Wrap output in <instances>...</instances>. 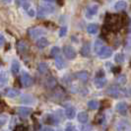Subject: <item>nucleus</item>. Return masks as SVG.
Here are the masks:
<instances>
[{
	"label": "nucleus",
	"instance_id": "f257e3e1",
	"mask_svg": "<svg viewBox=\"0 0 131 131\" xmlns=\"http://www.w3.org/2000/svg\"><path fill=\"white\" fill-rule=\"evenodd\" d=\"M95 86H96V88L97 89H102V88H104L106 84V79L105 77V73L104 71H101V75L99 76L97 75L96 76V79H95Z\"/></svg>",
	"mask_w": 131,
	"mask_h": 131
},
{
	"label": "nucleus",
	"instance_id": "f03ea898",
	"mask_svg": "<svg viewBox=\"0 0 131 131\" xmlns=\"http://www.w3.org/2000/svg\"><path fill=\"white\" fill-rule=\"evenodd\" d=\"M63 53L65 57L69 60L76 58V51L71 46H63Z\"/></svg>",
	"mask_w": 131,
	"mask_h": 131
},
{
	"label": "nucleus",
	"instance_id": "7ed1b4c3",
	"mask_svg": "<svg viewBox=\"0 0 131 131\" xmlns=\"http://www.w3.org/2000/svg\"><path fill=\"white\" fill-rule=\"evenodd\" d=\"M45 30L42 29H39V28H33V29H30L28 31V35L32 38V39H38L40 38L42 35H45Z\"/></svg>",
	"mask_w": 131,
	"mask_h": 131
},
{
	"label": "nucleus",
	"instance_id": "20e7f679",
	"mask_svg": "<svg viewBox=\"0 0 131 131\" xmlns=\"http://www.w3.org/2000/svg\"><path fill=\"white\" fill-rule=\"evenodd\" d=\"M21 82L24 87H30V86L33 85L34 80L32 78V76L27 72L22 73V76H21Z\"/></svg>",
	"mask_w": 131,
	"mask_h": 131
},
{
	"label": "nucleus",
	"instance_id": "39448f33",
	"mask_svg": "<svg viewBox=\"0 0 131 131\" xmlns=\"http://www.w3.org/2000/svg\"><path fill=\"white\" fill-rule=\"evenodd\" d=\"M99 11V5L98 4H92L87 8L86 10V18L87 19H92L93 17L98 13Z\"/></svg>",
	"mask_w": 131,
	"mask_h": 131
},
{
	"label": "nucleus",
	"instance_id": "423d86ee",
	"mask_svg": "<svg viewBox=\"0 0 131 131\" xmlns=\"http://www.w3.org/2000/svg\"><path fill=\"white\" fill-rule=\"evenodd\" d=\"M112 55V50L110 47H107V46H104L102 48V50L98 53V56L101 59H107L110 58Z\"/></svg>",
	"mask_w": 131,
	"mask_h": 131
},
{
	"label": "nucleus",
	"instance_id": "0eeeda50",
	"mask_svg": "<svg viewBox=\"0 0 131 131\" xmlns=\"http://www.w3.org/2000/svg\"><path fill=\"white\" fill-rule=\"evenodd\" d=\"M116 111L119 114L121 115H126L127 114V112H128V106H127V104L126 103H118L116 105Z\"/></svg>",
	"mask_w": 131,
	"mask_h": 131
},
{
	"label": "nucleus",
	"instance_id": "6e6552de",
	"mask_svg": "<svg viewBox=\"0 0 131 131\" xmlns=\"http://www.w3.org/2000/svg\"><path fill=\"white\" fill-rule=\"evenodd\" d=\"M4 95H5L6 97H8V98L14 99V98H17V97L19 96L20 91L17 90V89H13V88H8V89H6V90L4 91Z\"/></svg>",
	"mask_w": 131,
	"mask_h": 131
},
{
	"label": "nucleus",
	"instance_id": "1a4fd4ad",
	"mask_svg": "<svg viewBox=\"0 0 131 131\" xmlns=\"http://www.w3.org/2000/svg\"><path fill=\"white\" fill-rule=\"evenodd\" d=\"M54 11V7L51 5H45V6H41L39 9V15L41 16H46L48 14H51Z\"/></svg>",
	"mask_w": 131,
	"mask_h": 131
},
{
	"label": "nucleus",
	"instance_id": "9d476101",
	"mask_svg": "<svg viewBox=\"0 0 131 131\" xmlns=\"http://www.w3.org/2000/svg\"><path fill=\"white\" fill-rule=\"evenodd\" d=\"M49 45V41H48V39L45 38V37H40L38 40H37V46H38V48L39 49H43V48H46V46H48Z\"/></svg>",
	"mask_w": 131,
	"mask_h": 131
},
{
	"label": "nucleus",
	"instance_id": "9b49d317",
	"mask_svg": "<svg viewBox=\"0 0 131 131\" xmlns=\"http://www.w3.org/2000/svg\"><path fill=\"white\" fill-rule=\"evenodd\" d=\"M90 52H91V43L90 42H85L82 46V48H81V54L84 57H88L90 55Z\"/></svg>",
	"mask_w": 131,
	"mask_h": 131
},
{
	"label": "nucleus",
	"instance_id": "f8f14e48",
	"mask_svg": "<svg viewBox=\"0 0 131 131\" xmlns=\"http://www.w3.org/2000/svg\"><path fill=\"white\" fill-rule=\"evenodd\" d=\"M65 61H64L63 57L60 54H58L57 56H55V66H56L57 69L61 70V69H63L65 67Z\"/></svg>",
	"mask_w": 131,
	"mask_h": 131
},
{
	"label": "nucleus",
	"instance_id": "ddd939ff",
	"mask_svg": "<svg viewBox=\"0 0 131 131\" xmlns=\"http://www.w3.org/2000/svg\"><path fill=\"white\" fill-rule=\"evenodd\" d=\"M65 115L67 118L73 119V118L75 117V115H76V110H75V107L72 106V105L67 106L65 110Z\"/></svg>",
	"mask_w": 131,
	"mask_h": 131
},
{
	"label": "nucleus",
	"instance_id": "4468645a",
	"mask_svg": "<svg viewBox=\"0 0 131 131\" xmlns=\"http://www.w3.org/2000/svg\"><path fill=\"white\" fill-rule=\"evenodd\" d=\"M77 119H78L79 122H81V123H83V124H85L88 122V120H89V115H88V113L86 112H81L78 113V115H77Z\"/></svg>",
	"mask_w": 131,
	"mask_h": 131
},
{
	"label": "nucleus",
	"instance_id": "2eb2a0df",
	"mask_svg": "<svg viewBox=\"0 0 131 131\" xmlns=\"http://www.w3.org/2000/svg\"><path fill=\"white\" fill-rule=\"evenodd\" d=\"M18 112H19V114L21 116H23V117H27L29 114H31V112H32V108H30V107H26V106H21L18 108Z\"/></svg>",
	"mask_w": 131,
	"mask_h": 131
},
{
	"label": "nucleus",
	"instance_id": "dca6fc26",
	"mask_svg": "<svg viewBox=\"0 0 131 131\" xmlns=\"http://www.w3.org/2000/svg\"><path fill=\"white\" fill-rule=\"evenodd\" d=\"M106 92H107V94H108L111 97H112V98H118V96H119V95H118V94H119V91H118V88L116 86H112V87H110Z\"/></svg>",
	"mask_w": 131,
	"mask_h": 131
},
{
	"label": "nucleus",
	"instance_id": "f3484780",
	"mask_svg": "<svg viewBox=\"0 0 131 131\" xmlns=\"http://www.w3.org/2000/svg\"><path fill=\"white\" fill-rule=\"evenodd\" d=\"M87 32L89 35H96L99 32V26L97 24H90L87 27Z\"/></svg>",
	"mask_w": 131,
	"mask_h": 131
},
{
	"label": "nucleus",
	"instance_id": "a211bd4d",
	"mask_svg": "<svg viewBox=\"0 0 131 131\" xmlns=\"http://www.w3.org/2000/svg\"><path fill=\"white\" fill-rule=\"evenodd\" d=\"M127 7V3L123 1V0H120V1H117L115 4H114V9L117 10V11H122V10H125Z\"/></svg>",
	"mask_w": 131,
	"mask_h": 131
},
{
	"label": "nucleus",
	"instance_id": "6ab92c4d",
	"mask_svg": "<svg viewBox=\"0 0 131 131\" xmlns=\"http://www.w3.org/2000/svg\"><path fill=\"white\" fill-rule=\"evenodd\" d=\"M8 82V74L6 71H0V86H4Z\"/></svg>",
	"mask_w": 131,
	"mask_h": 131
},
{
	"label": "nucleus",
	"instance_id": "aec40b11",
	"mask_svg": "<svg viewBox=\"0 0 131 131\" xmlns=\"http://www.w3.org/2000/svg\"><path fill=\"white\" fill-rule=\"evenodd\" d=\"M11 71L14 75H16L20 72V63L17 60H13V62L11 64Z\"/></svg>",
	"mask_w": 131,
	"mask_h": 131
},
{
	"label": "nucleus",
	"instance_id": "412c9836",
	"mask_svg": "<svg viewBox=\"0 0 131 131\" xmlns=\"http://www.w3.org/2000/svg\"><path fill=\"white\" fill-rule=\"evenodd\" d=\"M104 42L101 40V39H98V40H96V42H95V46H94V49H95V52L98 54L101 50H102V48L104 47Z\"/></svg>",
	"mask_w": 131,
	"mask_h": 131
},
{
	"label": "nucleus",
	"instance_id": "4be33fe9",
	"mask_svg": "<svg viewBox=\"0 0 131 131\" xmlns=\"http://www.w3.org/2000/svg\"><path fill=\"white\" fill-rule=\"evenodd\" d=\"M76 76H77V78H78L80 81H82V82H84V83H86V82L88 81V78H89L88 73L84 72V71H82V72H78L77 74H76Z\"/></svg>",
	"mask_w": 131,
	"mask_h": 131
},
{
	"label": "nucleus",
	"instance_id": "5701e85b",
	"mask_svg": "<svg viewBox=\"0 0 131 131\" xmlns=\"http://www.w3.org/2000/svg\"><path fill=\"white\" fill-rule=\"evenodd\" d=\"M46 124H55L56 121H55V117L53 116L52 114H46V117L43 118Z\"/></svg>",
	"mask_w": 131,
	"mask_h": 131
},
{
	"label": "nucleus",
	"instance_id": "b1692460",
	"mask_svg": "<svg viewBox=\"0 0 131 131\" xmlns=\"http://www.w3.org/2000/svg\"><path fill=\"white\" fill-rule=\"evenodd\" d=\"M88 107H89L90 110H92V111L97 110L99 107L98 101H96V100H91V101H89V102H88Z\"/></svg>",
	"mask_w": 131,
	"mask_h": 131
},
{
	"label": "nucleus",
	"instance_id": "393cba45",
	"mask_svg": "<svg viewBox=\"0 0 131 131\" xmlns=\"http://www.w3.org/2000/svg\"><path fill=\"white\" fill-rule=\"evenodd\" d=\"M114 61L116 63H123L124 62V54L122 53H116L114 56Z\"/></svg>",
	"mask_w": 131,
	"mask_h": 131
},
{
	"label": "nucleus",
	"instance_id": "a878e982",
	"mask_svg": "<svg viewBox=\"0 0 131 131\" xmlns=\"http://www.w3.org/2000/svg\"><path fill=\"white\" fill-rule=\"evenodd\" d=\"M46 70H47V65H46V63L45 62H40L39 64V72L40 74H45L46 72Z\"/></svg>",
	"mask_w": 131,
	"mask_h": 131
},
{
	"label": "nucleus",
	"instance_id": "bb28decb",
	"mask_svg": "<svg viewBox=\"0 0 131 131\" xmlns=\"http://www.w3.org/2000/svg\"><path fill=\"white\" fill-rule=\"evenodd\" d=\"M59 52H60V50H59V48L57 47V46H53L52 49H51V51H50V53H51V56H53V57L57 56V55L59 54Z\"/></svg>",
	"mask_w": 131,
	"mask_h": 131
},
{
	"label": "nucleus",
	"instance_id": "cd10ccee",
	"mask_svg": "<svg viewBox=\"0 0 131 131\" xmlns=\"http://www.w3.org/2000/svg\"><path fill=\"white\" fill-rule=\"evenodd\" d=\"M7 120H8V116L7 115H0V127H2L3 125H5Z\"/></svg>",
	"mask_w": 131,
	"mask_h": 131
},
{
	"label": "nucleus",
	"instance_id": "c85d7f7f",
	"mask_svg": "<svg viewBox=\"0 0 131 131\" xmlns=\"http://www.w3.org/2000/svg\"><path fill=\"white\" fill-rule=\"evenodd\" d=\"M66 34H67V27H61L59 30V37H64Z\"/></svg>",
	"mask_w": 131,
	"mask_h": 131
},
{
	"label": "nucleus",
	"instance_id": "c756f323",
	"mask_svg": "<svg viewBox=\"0 0 131 131\" xmlns=\"http://www.w3.org/2000/svg\"><path fill=\"white\" fill-rule=\"evenodd\" d=\"M65 131H77L72 123H67L65 126Z\"/></svg>",
	"mask_w": 131,
	"mask_h": 131
},
{
	"label": "nucleus",
	"instance_id": "7c9ffc66",
	"mask_svg": "<svg viewBox=\"0 0 131 131\" xmlns=\"http://www.w3.org/2000/svg\"><path fill=\"white\" fill-rule=\"evenodd\" d=\"M28 14H29L31 17H34V16L36 15V13H35V10H34L33 8H29V9H28Z\"/></svg>",
	"mask_w": 131,
	"mask_h": 131
},
{
	"label": "nucleus",
	"instance_id": "2f4dec72",
	"mask_svg": "<svg viewBox=\"0 0 131 131\" xmlns=\"http://www.w3.org/2000/svg\"><path fill=\"white\" fill-rule=\"evenodd\" d=\"M4 42H5V38H4L3 35L0 34V47L4 45Z\"/></svg>",
	"mask_w": 131,
	"mask_h": 131
},
{
	"label": "nucleus",
	"instance_id": "473e14b6",
	"mask_svg": "<svg viewBox=\"0 0 131 131\" xmlns=\"http://www.w3.org/2000/svg\"><path fill=\"white\" fill-rule=\"evenodd\" d=\"M91 126L90 125H84L83 127H82V131H91Z\"/></svg>",
	"mask_w": 131,
	"mask_h": 131
},
{
	"label": "nucleus",
	"instance_id": "72a5a7b5",
	"mask_svg": "<svg viewBox=\"0 0 131 131\" xmlns=\"http://www.w3.org/2000/svg\"><path fill=\"white\" fill-rule=\"evenodd\" d=\"M28 0H16V3H17V5H19V6H21V5H23L25 2H27Z\"/></svg>",
	"mask_w": 131,
	"mask_h": 131
},
{
	"label": "nucleus",
	"instance_id": "f704fd0d",
	"mask_svg": "<svg viewBox=\"0 0 131 131\" xmlns=\"http://www.w3.org/2000/svg\"><path fill=\"white\" fill-rule=\"evenodd\" d=\"M42 131H54L53 128H50V127H45Z\"/></svg>",
	"mask_w": 131,
	"mask_h": 131
},
{
	"label": "nucleus",
	"instance_id": "c9c22d12",
	"mask_svg": "<svg viewBox=\"0 0 131 131\" xmlns=\"http://www.w3.org/2000/svg\"><path fill=\"white\" fill-rule=\"evenodd\" d=\"M42 1H46V2H49V3H51V2H54V0H42Z\"/></svg>",
	"mask_w": 131,
	"mask_h": 131
}]
</instances>
